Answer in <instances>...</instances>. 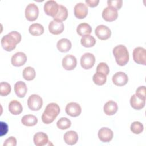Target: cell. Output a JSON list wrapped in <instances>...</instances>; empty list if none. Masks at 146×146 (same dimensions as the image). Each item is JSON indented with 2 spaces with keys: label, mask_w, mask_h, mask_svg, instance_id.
I'll use <instances>...</instances> for the list:
<instances>
[{
  "label": "cell",
  "mask_w": 146,
  "mask_h": 146,
  "mask_svg": "<svg viewBox=\"0 0 146 146\" xmlns=\"http://www.w3.org/2000/svg\"><path fill=\"white\" fill-rule=\"evenodd\" d=\"M63 139L66 144L72 145L77 143L78 140V135L75 131H69L64 133Z\"/></svg>",
  "instance_id": "obj_20"
},
{
  "label": "cell",
  "mask_w": 146,
  "mask_h": 146,
  "mask_svg": "<svg viewBox=\"0 0 146 146\" xmlns=\"http://www.w3.org/2000/svg\"><path fill=\"white\" fill-rule=\"evenodd\" d=\"M11 86L7 82H2L0 84V95L2 96L8 95L11 92Z\"/></svg>",
  "instance_id": "obj_34"
},
{
  "label": "cell",
  "mask_w": 146,
  "mask_h": 146,
  "mask_svg": "<svg viewBox=\"0 0 146 146\" xmlns=\"http://www.w3.org/2000/svg\"><path fill=\"white\" fill-rule=\"evenodd\" d=\"M66 113L71 117H77L80 115L82 112L80 106L75 102H70L66 105Z\"/></svg>",
  "instance_id": "obj_10"
},
{
  "label": "cell",
  "mask_w": 146,
  "mask_h": 146,
  "mask_svg": "<svg viewBox=\"0 0 146 146\" xmlns=\"http://www.w3.org/2000/svg\"><path fill=\"white\" fill-rule=\"evenodd\" d=\"M68 17V10L67 8L62 5H59V9L57 14L53 17L54 20L58 22H62L65 21Z\"/></svg>",
  "instance_id": "obj_25"
},
{
  "label": "cell",
  "mask_w": 146,
  "mask_h": 146,
  "mask_svg": "<svg viewBox=\"0 0 146 146\" xmlns=\"http://www.w3.org/2000/svg\"><path fill=\"white\" fill-rule=\"evenodd\" d=\"M96 72L103 73L106 75L109 74L110 68L104 62H101L98 64L96 67Z\"/></svg>",
  "instance_id": "obj_35"
},
{
  "label": "cell",
  "mask_w": 146,
  "mask_h": 146,
  "mask_svg": "<svg viewBox=\"0 0 146 146\" xmlns=\"http://www.w3.org/2000/svg\"><path fill=\"white\" fill-rule=\"evenodd\" d=\"M27 61V56L23 52H18L14 54L11 59V62L13 66L15 67H20L25 64Z\"/></svg>",
  "instance_id": "obj_15"
},
{
  "label": "cell",
  "mask_w": 146,
  "mask_h": 146,
  "mask_svg": "<svg viewBox=\"0 0 146 146\" xmlns=\"http://www.w3.org/2000/svg\"><path fill=\"white\" fill-rule=\"evenodd\" d=\"M71 122L70 120L67 117H61L56 123V125L58 128L64 130L71 127Z\"/></svg>",
  "instance_id": "obj_32"
},
{
  "label": "cell",
  "mask_w": 146,
  "mask_h": 146,
  "mask_svg": "<svg viewBox=\"0 0 146 146\" xmlns=\"http://www.w3.org/2000/svg\"><path fill=\"white\" fill-rule=\"evenodd\" d=\"M22 123L27 127H31L36 125L38 123L37 117L33 115H26L22 117Z\"/></svg>",
  "instance_id": "obj_27"
},
{
  "label": "cell",
  "mask_w": 146,
  "mask_h": 146,
  "mask_svg": "<svg viewBox=\"0 0 146 146\" xmlns=\"http://www.w3.org/2000/svg\"><path fill=\"white\" fill-rule=\"evenodd\" d=\"M72 44L70 40L66 38L60 39L56 44L58 50L62 52H67L70 50Z\"/></svg>",
  "instance_id": "obj_23"
},
{
  "label": "cell",
  "mask_w": 146,
  "mask_h": 146,
  "mask_svg": "<svg viewBox=\"0 0 146 146\" xmlns=\"http://www.w3.org/2000/svg\"><path fill=\"white\" fill-rule=\"evenodd\" d=\"M17 145V140L13 136L7 138L3 143V146H15Z\"/></svg>",
  "instance_id": "obj_38"
},
{
  "label": "cell",
  "mask_w": 146,
  "mask_h": 146,
  "mask_svg": "<svg viewBox=\"0 0 146 146\" xmlns=\"http://www.w3.org/2000/svg\"><path fill=\"white\" fill-rule=\"evenodd\" d=\"M29 31L33 36H39L44 33V27L41 24L33 23L30 26Z\"/></svg>",
  "instance_id": "obj_28"
},
{
  "label": "cell",
  "mask_w": 146,
  "mask_h": 146,
  "mask_svg": "<svg viewBox=\"0 0 146 146\" xmlns=\"http://www.w3.org/2000/svg\"><path fill=\"white\" fill-rule=\"evenodd\" d=\"M118 110L117 103L112 100H110L105 103L103 107V111L106 115L108 116L113 115L116 113Z\"/></svg>",
  "instance_id": "obj_19"
},
{
  "label": "cell",
  "mask_w": 146,
  "mask_h": 146,
  "mask_svg": "<svg viewBox=\"0 0 146 146\" xmlns=\"http://www.w3.org/2000/svg\"><path fill=\"white\" fill-rule=\"evenodd\" d=\"M80 43L82 45L85 47H91L95 44L96 40L92 35H87L82 36Z\"/></svg>",
  "instance_id": "obj_29"
},
{
  "label": "cell",
  "mask_w": 146,
  "mask_h": 146,
  "mask_svg": "<svg viewBox=\"0 0 146 146\" xmlns=\"http://www.w3.org/2000/svg\"><path fill=\"white\" fill-rule=\"evenodd\" d=\"M91 31L92 29L91 26L89 24L85 22L80 23L76 28L77 33L82 36L89 35L91 33Z\"/></svg>",
  "instance_id": "obj_26"
},
{
  "label": "cell",
  "mask_w": 146,
  "mask_h": 146,
  "mask_svg": "<svg viewBox=\"0 0 146 146\" xmlns=\"http://www.w3.org/2000/svg\"><path fill=\"white\" fill-rule=\"evenodd\" d=\"M108 6H110L116 9L117 10H119L123 5L122 0H114V1H107Z\"/></svg>",
  "instance_id": "obj_36"
},
{
  "label": "cell",
  "mask_w": 146,
  "mask_h": 146,
  "mask_svg": "<svg viewBox=\"0 0 146 146\" xmlns=\"http://www.w3.org/2000/svg\"><path fill=\"white\" fill-rule=\"evenodd\" d=\"M22 75L25 80L30 81L35 78L36 76V72L34 68L31 67H26L23 71Z\"/></svg>",
  "instance_id": "obj_30"
},
{
  "label": "cell",
  "mask_w": 146,
  "mask_h": 146,
  "mask_svg": "<svg viewBox=\"0 0 146 146\" xmlns=\"http://www.w3.org/2000/svg\"><path fill=\"white\" fill-rule=\"evenodd\" d=\"M77 64L76 58L72 55H67L65 56L62 60V66L66 70H74Z\"/></svg>",
  "instance_id": "obj_14"
},
{
  "label": "cell",
  "mask_w": 146,
  "mask_h": 146,
  "mask_svg": "<svg viewBox=\"0 0 146 146\" xmlns=\"http://www.w3.org/2000/svg\"><path fill=\"white\" fill-rule=\"evenodd\" d=\"M34 144L36 146H43L48 142V137L47 134L42 132L36 133L33 137Z\"/></svg>",
  "instance_id": "obj_18"
},
{
  "label": "cell",
  "mask_w": 146,
  "mask_h": 146,
  "mask_svg": "<svg viewBox=\"0 0 146 146\" xmlns=\"http://www.w3.org/2000/svg\"><path fill=\"white\" fill-rule=\"evenodd\" d=\"M130 104L131 107L135 110H140L145 106V100L140 99L136 94H134L131 97Z\"/></svg>",
  "instance_id": "obj_22"
},
{
  "label": "cell",
  "mask_w": 146,
  "mask_h": 146,
  "mask_svg": "<svg viewBox=\"0 0 146 146\" xmlns=\"http://www.w3.org/2000/svg\"><path fill=\"white\" fill-rule=\"evenodd\" d=\"M131 131L135 134H140L144 130V126L142 123L139 121L133 122L130 127Z\"/></svg>",
  "instance_id": "obj_33"
},
{
  "label": "cell",
  "mask_w": 146,
  "mask_h": 146,
  "mask_svg": "<svg viewBox=\"0 0 146 146\" xmlns=\"http://www.w3.org/2000/svg\"><path fill=\"white\" fill-rule=\"evenodd\" d=\"M74 13L78 19H84L88 14V8L86 5L80 2L75 5L74 9Z\"/></svg>",
  "instance_id": "obj_12"
},
{
  "label": "cell",
  "mask_w": 146,
  "mask_h": 146,
  "mask_svg": "<svg viewBox=\"0 0 146 146\" xmlns=\"http://www.w3.org/2000/svg\"><path fill=\"white\" fill-rule=\"evenodd\" d=\"M59 5L53 0L47 1L44 5V11L45 13L49 16L54 17L58 13Z\"/></svg>",
  "instance_id": "obj_11"
},
{
  "label": "cell",
  "mask_w": 146,
  "mask_h": 146,
  "mask_svg": "<svg viewBox=\"0 0 146 146\" xmlns=\"http://www.w3.org/2000/svg\"><path fill=\"white\" fill-rule=\"evenodd\" d=\"M133 60L137 64H146V51L145 49L141 47H136L132 54Z\"/></svg>",
  "instance_id": "obj_5"
},
{
  "label": "cell",
  "mask_w": 146,
  "mask_h": 146,
  "mask_svg": "<svg viewBox=\"0 0 146 146\" xmlns=\"http://www.w3.org/2000/svg\"><path fill=\"white\" fill-rule=\"evenodd\" d=\"M9 110L11 114L17 115H19L22 112L23 108L19 102L13 100L9 103Z\"/></svg>",
  "instance_id": "obj_24"
},
{
  "label": "cell",
  "mask_w": 146,
  "mask_h": 146,
  "mask_svg": "<svg viewBox=\"0 0 146 146\" xmlns=\"http://www.w3.org/2000/svg\"><path fill=\"white\" fill-rule=\"evenodd\" d=\"M113 54L117 64L120 66H125L129 61V52L127 47L123 44L115 47L113 49Z\"/></svg>",
  "instance_id": "obj_3"
},
{
  "label": "cell",
  "mask_w": 146,
  "mask_h": 146,
  "mask_svg": "<svg viewBox=\"0 0 146 146\" xmlns=\"http://www.w3.org/2000/svg\"><path fill=\"white\" fill-rule=\"evenodd\" d=\"M42 98L38 95H31L27 99V106L30 110L34 111H39L42 107Z\"/></svg>",
  "instance_id": "obj_4"
},
{
  "label": "cell",
  "mask_w": 146,
  "mask_h": 146,
  "mask_svg": "<svg viewBox=\"0 0 146 146\" xmlns=\"http://www.w3.org/2000/svg\"><path fill=\"white\" fill-rule=\"evenodd\" d=\"M128 81L127 75L121 71L117 72L112 76L113 83L117 86H123L125 85Z\"/></svg>",
  "instance_id": "obj_16"
},
{
  "label": "cell",
  "mask_w": 146,
  "mask_h": 146,
  "mask_svg": "<svg viewBox=\"0 0 146 146\" xmlns=\"http://www.w3.org/2000/svg\"><path fill=\"white\" fill-rule=\"evenodd\" d=\"M95 35L100 40H104L109 39L111 35V31L107 26L100 25L95 29Z\"/></svg>",
  "instance_id": "obj_8"
},
{
  "label": "cell",
  "mask_w": 146,
  "mask_h": 146,
  "mask_svg": "<svg viewBox=\"0 0 146 146\" xmlns=\"http://www.w3.org/2000/svg\"><path fill=\"white\" fill-rule=\"evenodd\" d=\"M64 29V24L62 22H58L56 21H52L48 25L49 31L54 35H58L61 34Z\"/></svg>",
  "instance_id": "obj_17"
},
{
  "label": "cell",
  "mask_w": 146,
  "mask_h": 146,
  "mask_svg": "<svg viewBox=\"0 0 146 146\" xmlns=\"http://www.w3.org/2000/svg\"><path fill=\"white\" fill-rule=\"evenodd\" d=\"M27 91L26 84L22 81H18L14 84V91L19 98H23Z\"/></svg>",
  "instance_id": "obj_21"
},
{
  "label": "cell",
  "mask_w": 146,
  "mask_h": 146,
  "mask_svg": "<svg viewBox=\"0 0 146 146\" xmlns=\"http://www.w3.org/2000/svg\"><path fill=\"white\" fill-rule=\"evenodd\" d=\"M1 136L5 135L8 132V125L6 123L1 121Z\"/></svg>",
  "instance_id": "obj_39"
},
{
  "label": "cell",
  "mask_w": 146,
  "mask_h": 146,
  "mask_svg": "<svg viewBox=\"0 0 146 146\" xmlns=\"http://www.w3.org/2000/svg\"><path fill=\"white\" fill-rule=\"evenodd\" d=\"M135 94L139 98L145 100V87L144 86L139 87L136 90Z\"/></svg>",
  "instance_id": "obj_37"
},
{
  "label": "cell",
  "mask_w": 146,
  "mask_h": 146,
  "mask_svg": "<svg viewBox=\"0 0 146 146\" xmlns=\"http://www.w3.org/2000/svg\"><path fill=\"white\" fill-rule=\"evenodd\" d=\"M60 112V107L55 103H50L47 105L42 116L43 123L49 124L54 121Z\"/></svg>",
  "instance_id": "obj_2"
},
{
  "label": "cell",
  "mask_w": 146,
  "mask_h": 146,
  "mask_svg": "<svg viewBox=\"0 0 146 146\" xmlns=\"http://www.w3.org/2000/svg\"><path fill=\"white\" fill-rule=\"evenodd\" d=\"M21 35L16 31L10 32L1 39V45L6 51H11L21 40Z\"/></svg>",
  "instance_id": "obj_1"
},
{
  "label": "cell",
  "mask_w": 146,
  "mask_h": 146,
  "mask_svg": "<svg viewBox=\"0 0 146 146\" xmlns=\"http://www.w3.org/2000/svg\"><path fill=\"white\" fill-rule=\"evenodd\" d=\"M107 80V75L99 72H96L92 77L94 83L98 86H102L105 84Z\"/></svg>",
  "instance_id": "obj_31"
},
{
  "label": "cell",
  "mask_w": 146,
  "mask_h": 146,
  "mask_svg": "<svg viewBox=\"0 0 146 146\" xmlns=\"http://www.w3.org/2000/svg\"><path fill=\"white\" fill-rule=\"evenodd\" d=\"M95 56L90 52L84 54L80 58V65L84 69L88 70L91 68L95 64Z\"/></svg>",
  "instance_id": "obj_7"
},
{
  "label": "cell",
  "mask_w": 146,
  "mask_h": 146,
  "mask_svg": "<svg viewBox=\"0 0 146 146\" xmlns=\"http://www.w3.org/2000/svg\"><path fill=\"white\" fill-rule=\"evenodd\" d=\"M99 140L104 143H108L111 141L113 138V133L112 131L107 127L101 128L98 133Z\"/></svg>",
  "instance_id": "obj_13"
},
{
  "label": "cell",
  "mask_w": 146,
  "mask_h": 146,
  "mask_svg": "<svg viewBox=\"0 0 146 146\" xmlns=\"http://www.w3.org/2000/svg\"><path fill=\"white\" fill-rule=\"evenodd\" d=\"M39 15L38 7L34 3H29L25 9V17L29 21H35Z\"/></svg>",
  "instance_id": "obj_6"
},
{
  "label": "cell",
  "mask_w": 146,
  "mask_h": 146,
  "mask_svg": "<svg viewBox=\"0 0 146 146\" xmlns=\"http://www.w3.org/2000/svg\"><path fill=\"white\" fill-rule=\"evenodd\" d=\"M85 2L89 7H94L98 5L99 1V0H86Z\"/></svg>",
  "instance_id": "obj_40"
},
{
  "label": "cell",
  "mask_w": 146,
  "mask_h": 146,
  "mask_svg": "<svg viewBox=\"0 0 146 146\" xmlns=\"http://www.w3.org/2000/svg\"><path fill=\"white\" fill-rule=\"evenodd\" d=\"M102 18L106 21L112 22L115 21L118 17L117 10L112 7L107 6L103 10Z\"/></svg>",
  "instance_id": "obj_9"
}]
</instances>
